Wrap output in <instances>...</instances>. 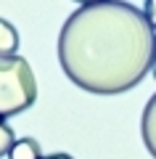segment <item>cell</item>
<instances>
[{
    "label": "cell",
    "instance_id": "obj_1",
    "mask_svg": "<svg viewBox=\"0 0 156 159\" xmlns=\"http://www.w3.org/2000/svg\"><path fill=\"white\" fill-rule=\"evenodd\" d=\"M154 53L156 34L148 16L124 0L77 8L58 34L64 74L95 96L132 90L154 66Z\"/></svg>",
    "mask_w": 156,
    "mask_h": 159
},
{
    "label": "cell",
    "instance_id": "obj_10",
    "mask_svg": "<svg viewBox=\"0 0 156 159\" xmlns=\"http://www.w3.org/2000/svg\"><path fill=\"white\" fill-rule=\"evenodd\" d=\"M154 74H156V53H154Z\"/></svg>",
    "mask_w": 156,
    "mask_h": 159
},
{
    "label": "cell",
    "instance_id": "obj_7",
    "mask_svg": "<svg viewBox=\"0 0 156 159\" xmlns=\"http://www.w3.org/2000/svg\"><path fill=\"white\" fill-rule=\"evenodd\" d=\"M143 13L148 16L151 27H156V0H145V8H143Z\"/></svg>",
    "mask_w": 156,
    "mask_h": 159
},
{
    "label": "cell",
    "instance_id": "obj_6",
    "mask_svg": "<svg viewBox=\"0 0 156 159\" xmlns=\"http://www.w3.org/2000/svg\"><path fill=\"white\" fill-rule=\"evenodd\" d=\"M13 143H16V135H13L11 125H8L6 119L0 117V157H6V154H11Z\"/></svg>",
    "mask_w": 156,
    "mask_h": 159
},
{
    "label": "cell",
    "instance_id": "obj_4",
    "mask_svg": "<svg viewBox=\"0 0 156 159\" xmlns=\"http://www.w3.org/2000/svg\"><path fill=\"white\" fill-rule=\"evenodd\" d=\"M19 51V32L11 21L0 19V56H16Z\"/></svg>",
    "mask_w": 156,
    "mask_h": 159
},
{
    "label": "cell",
    "instance_id": "obj_2",
    "mask_svg": "<svg viewBox=\"0 0 156 159\" xmlns=\"http://www.w3.org/2000/svg\"><path fill=\"white\" fill-rule=\"evenodd\" d=\"M37 101V80L27 58L0 56V117L21 114Z\"/></svg>",
    "mask_w": 156,
    "mask_h": 159
},
{
    "label": "cell",
    "instance_id": "obj_8",
    "mask_svg": "<svg viewBox=\"0 0 156 159\" xmlns=\"http://www.w3.org/2000/svg\"><path fill=\"white\" fill-rule=\"evenodd\" d=\"M42 159H74L72 154H50V157H42Z\"/></svg>",
    "mask_w": 156,
    "mask_h": 159
},
{
    "label": "cell",
    "instance_id": "obj_5",
    "mask_svg": "<svg viewBox=\"0 0 156 159\" xmlns=\"http://www.w3.org/2000/svg\"><path fill=\"white\" fill-rule=\"evenodd\" d=\"M8 157L11 159H42V148H40V143L34 138H21V141L13 143Z\"/></svg>",
    "mask_w": 156,
    "mask_h": 159
},
{
    "label": "cell",
    "instance_id": "obj_9",
    "mask_svg": "<svg viewBox=\"0 0 156 159\" xmlns=\"http://www.w3.org/2000/svg\"><path fill=\"white\" fill-rule=\"evenodd\" d=\"M77 3H82V6H93V3H103V0H77Z\"/></svg>",
    "mask_w": 156,
    "mask_h": 159
},
{
    "label": "cell",
    "instance_id": "obj_3",
    "mask_svg": "<svg viewBox=\"0 0 156 159\" xmlns=\"http://www.w3.org/2000/svg\"><path fill=\"white\" fill-rule=\"evenodd\" d=\"M140 135H143V143L148 148V154L156 159V93L148 98L143 109V117H140Z\"/></svg>",
    "mask_w": 156,
    "mask_h": 159
}]
</instances>
